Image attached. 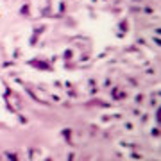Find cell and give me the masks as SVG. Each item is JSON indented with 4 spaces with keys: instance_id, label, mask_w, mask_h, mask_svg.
Segmentation results:
<instances>
[]
</instances>
